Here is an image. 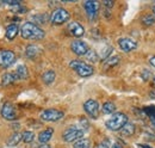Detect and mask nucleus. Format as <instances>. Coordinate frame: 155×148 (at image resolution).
<instances>
[{
	"mask_svg": "<svg viewBox=\"0 0 155 148\" xmlns=\"http://www.w3.org/2000/svg\"><path fill=\"white\" fill-rule=\"evenodd\" d=\"M63 140L66 142H77L82 139L84 136V129H80L78 127H71L63 133Z\"/></svg>",
	"mask_w": 155,
	"mask_h": 148,
	"instance_id": "nucleus-5",
	"label": "nucleus"
},
{
	"mask_svg": "<svg viewBox=\"0 0 155 148\" xmlns=\"http://www.w3.org/2000/svg\"><path fill=\"white\" fill-rule=\"evenodd\" d=\"M101 110H103L104 113H106V115H111V113L114 115L115 111H116V105H115L112 102H106V103L103 104Z\"/></svg>",
	"mask_w": 155,
	"mask_h": 148,
	"instance_id": "nucleus-19",
	"label": "nucleus"
},
{
	"mask_svg": "<svg viewBox=\"0 0 155 148\" xmlns=\"http://www.w3.org/2000/svg\"><path fill=\"white\" fill-rule=\"evenodd\" d=\"M118 45H119V48H120L124 53L133 52V50H135L136 48H137V43H136L134 39L128 38V37L119 38V39H118Z\"/></svg>",
	"mask_w": 155,
	"mask_h": 148,
	"instance_id": "nucleus-12",
	"label": "nucleus"
},
{
	"mask_svg": "<svg viewBox=\"0 0 155 148\" xmlns=\"http://www.w3.org/2000/svg\"><path fill=\"white\" fill-rule=\"evenodd\" d=\"M62 117H63V112L56 109H47V110L42 111L41 113V118L47 122H56Z\"/></svg>",
	"mask_w": 155,
	"mask_h": 148,
	"instance_id": "nucleus-7",
	"label": "nucleus"
},
{
	"mask_svg": "<svg viewBox=\"0 0 155 148\" xmlns=\"http://www.w3.org/2000/svg\"><path fill=\"white\" fill-rule=\"evenodd\" d=\"M73 148H91V141L88 139H81L74 142Z\"/></svg>",
	"mask_w": 155,
	"mask_h": 148,
	"instance_id": "nucleus-23",
	"label": "nucleus"
},
{
	"mask_svg": "<svg viewBox=\"0 0 155 148\" xmlns=\"http://www.w3.org/2000/svg\"><path fill=\"white\" fill-rule=\"evenodd\" d=\"M20 35L24 39H31V41H39L45 36L44 31L39 28L37 24L26 22L20 28Z\"/></svg>",
	"mask_w": 155,
	"mask_h": 148,
	"instance_id": "nucleus-1",
	"label": "nucleus"
},
{
	"mask_svg": "<svg viewBox=\"0 0 155 148\" xmlns=\"http://www.w3.org/2000/svg\"><path fill=\"white\" fill-rule=\"evenodd\" d=\"M1 116L7 119V121H15L18 116H17V111L15 109V106L10 103H5L1 106Z\"/></svg>",
	"mask_w": 155,
	"mask_h": 148,
	"instance_id": "nucleus-11",
	"label": "nucleus"
},
{
	"mask_svg": "<svg viewBox=\"0 0 155 148\" xmlns=\"http://www.w3.org/2000/svg\"><path fill=\"white\" fill-rule=\"evenodd\" d=\"M38 47H36V45H34V44H30V45H28L26 47V50H25V54L28 57H30V59H34L35 56L38 54Z\"/></svg>",
	"mask_w": 155,
	"mask_h": 148,
	"instance_id": "nucleus-21",
	"label": "nucleus"
},
{
	"mask_svg": "<svg viewBox=\"0 0 155 148\" xmlns=\"http://www.w3.org/2000/svg\"><path fill=\"white\" fill-rule=\"evenodd\" d=\"M20 140H23V134H19V133H15L7 141V145L8 146H17L20 142Z\"/></svg>",
	"mask_w": 155,
	"mask_h": 148,
	"instance_id": "nucleus-20",
	"label": "nucleus"
},
{
	"mask_svg": "<svg viewBox=\"0 0 155 148\" xmlns=\"http://www.w3.org/2000/svg\"><path fill=\"white\" fill-rule=\"evenodd\" d=\"M18 31H20V29L18 28L17 24H10L7 28H6V38L12 41L15 37L17 36Z\"/></svg>",
	"mask_w": 155,
	"mask_h": 148,
	"instance_id": "nucleus-15",
	"label": "nucleus"
},
{
	"mask_svg": "<svg viewBox=\"0 0 155 148\" xmlns=\"http://www.w3.org/2000/svg\"><path fill=\"white\" fill-rule=\"evenodd\" d=\"M55 76H56V74H55L54 71H47L45 73H43V75H42V80L44 81V84L50 85L51 82H54Z\"/></svg>",
	"mask_w": 155,
	"mask_h": 148,
	"instance_id": "nucleus-18",
	"label": "nucleus"
},
{
	"mask_svg": "<svg viewBox=\"0 0 155 148\" xmlns=\"http://www.w3.org/2000/svg\"><path fill=\"white\" fill-rule=\"evenodd\" d=\"M103 4H104V6H106V7H109V8H111L112 6H114V1H111V0H105V1H103Z\"/></svg>",
	"mask_w": 155,
	"mask_h": 148,
	"instance_id": "nucleus-30",
	"label": "nucleus"
},
{
	"mask_svg": "<svg viewBox=\"0 0 155 148\" xmlns=\"http://www.w3.org/2000/svg\"><path fill=\"white\" fill-rule=\"evenodd\" d=\"M68 31H69V34L71 35H73L74 37H81L84 36V34H85V29H84V26L80 24V23H78V22H71L69 24H68Z\"/></svg>",
	"mask_w": 155,
	"mask_h": 148,
	"instance_id": "nucleus-13",
	"label": "nucleus"
},
{
	"mask_svg": "<svg viewBox=\"0 0 155 148\" xmlns=\"http://www.w3.org/2000/svg\"><path fill=\"white\" fill-rule=\"evenodd\" d=\"M53 134H54V129L53 128H47V129L42 130L38 135L39 142L41 143H47L53 137Z\"/></svg>",
	"mask_w": 155,
	"mask_h": 148,
	"instance_id": "nucleus-14",
	"label": "nucleus"
},
{
	"mask_svg": "<svg viewBox=\"0 0 155 148\" xmlns=\"http://www.w3.org/2000/svg\"><path fill=\"white\" fill-rule=\"evenodd\" d=\"M84 110H85V112H86L91 118L96 119V118H98V116H99L100 106H99L97 100H94V99H88V100H86V102L84 103Z\"/></svg>",
	"mask_w": 155,
	"mask_h": 148,
	"instance_id": "nucleus-6",
	"label": "nucleus"
},
{
	"mask_svg": "<svg viewBox=\"0 0 155 148\" xmlns=\"http://www.w3.org/2000/svg\"><path fill=\"white\" fill-rule=\"evenodd\" d=\"M84 7H85V11L87 13V17L91 20H96V18L98 17V13H99V2L88 0V1H85Z\"/></svg>",
	"mask_w": 155,
	"mask_h": 148,
	"instance_id": "nucleus-8",
	"label": "nucleus"
},
{
	"mask_svg": "<svg viewBox=\"0 0 155 148\" xmlns=\"http://www.w3.org/2000/svg\"><path fill=\"white\" fill-rule=\"evenodd\" d=\"M119 57L118 56H114V57H109L107 60H105V66L106 67H114L115 65L118 63Z\"/></svg>",
	"mask_w": 155,
	"mask_h": 148,
	"instance_id": "nucleus-27",
	"label": "nucleus"
},
{
	"mask_svg": "<svg viewBox=\"0 0 155 148\" xmlns=\"http://www.w3.org/2000/svg\"><path fill=\"white\" fill-rule=\"evenodd\" d=\"M71 49H72V52H73L74 54H77L78 56H85L88 53V50H90L88 45H87L84 41H81V39H75V41H73L72 44H71Z\"/></svg>",
	"mask_w": 155,
	"mask_h": 148,
	"instance_id": "nucleus-9",
	"label": "nucleus"
},
{
	"mask_svg": "<svg viewBox=\"0 0 155 148\" xmlns=\"http://www.w3.org/2000/svg\"><path fill=\"white\" fill-rule=\"evenodd\" d=\"M16 60V55L11 50H1L0 52V67H8L11 66Z\"/></svg>",
	"mask_w": 155,
	"mask_h": 148,
	"instance_id": "nucleus-10",
	"label": "nucleus"
},
{
	"mask_svg": "<svg viewBox=\"0 0 155 148\" xmlns=\"http://www.w3.org/2000/svg\"><path fill=\"white\" fill-rule=\"evenodd\" d=\"M96 148H110V142H109V140H104V141L100 142Z\"/></svg>",
	"mask_w": 155,
	"mask_h": 148,
	"instance_id": "nucleus-29",
	"label": "nucleus"
},
{
	"mask_svg": "<svg viewBox=\"0 0 155 148\" xmlns=\"http://www.w3.org/2000/svg\"><path fill=\"white\" fill-rule=\"evenodd\" d=\"M71 18V15L69 12L63 8V7H58L53 11L51 16H50V22L53 24H56V25H60V24H63L66 23L67 20H69Z\"/></svg>",
	"mask_w": 155,
	"mask_h": 148,
	"instance_id": "nucleus-4",
	"label": "nucleus"
},
{
	"mask_svg": "<svg viewBox=\"0 0 155 148\" xmlns=\"http://www.w3.org/2000/svg\"><path fill=\"white\" fill-rule=\"evenodd\" d=\"M69 67L78 73V75H80L81 78H87V76H91L92 74L94 73V69L91 65L81 61V60H73L69 62Z\"/></svg>",
	"mask_w": 155,
	"mask_h": 148,
	"instance_id": "nucleus-3",
	"label": "nucleus"
},
{
	"mask_svg": "<svg viewBox=\"0 0 155 148\" xmlns=\"http://www.w3.org/2000/svg\"><path fill=\"white\" fill-rule=\"evenodd\" d=\"M149 63H150V65H152V66L155 68V55L149 57Z\"/></svg>",
	"mask_w": 155,
	"mask_h": 148,
	"instance_id": "nucleus-31",
	"label": "nucleus"
},
{
	"mask_svg": "<svg viewBox=\"0 0 155 148\" xmlns=\"http://www.w3.org/2000/svg\"><path fill=\"white\" fill-rule=\"evenodd\" d=\"M128 116L124 113V112H115L106 122H105V126L106 128L112 131H116V130H120L127 123H128Z\"/></svg>",
	"mask_w": 155,
	"mask_h": 148,
	"instance_id": "nucleus-2",
	"label": "nucleus"
},
{
	"mask_svg": "<svg viewBox=\"0 0 155 148\" xmlns=\"http://www.w3.org/2000/svg\"><path fill=\"white\" fill-rule=\"evenodd\" d=\"M38 148H51L48 143H42V145H39Z\"/></svg>",
	"mask_w": 155,
	"mask_h": 148,
	"instance_id": "nucleus-33",
	"label": "nucleus"
},
{
	"mask_svg": "<svg viewBox=\"0 0 155 148\" xmlns=\"http://www.w3.org/2000/svg\"><path fill=\"white\" fill-rule=\"evenodd\" d=\"M34 139H35V134H34L32 131L26 130V131L23 133V141H24L25 143H30V142H32Z\"/></svg>",
	"mask_w": 155,
	"mask_h": 148,
	"instance_id": "nucleus-25",
	"label": "nucleus"
},
{
	"mask_svg": "<svg viewBox=\"0 0 155 148\" xmlns=\"http://www.w3.org/2000/svg\"><path fill=\"white\" fill-rule=\"evenodd\" d=\"M142 23H143L144 25H147V26H152L155 23V16L154 15H149V13L144 15V16L142 17Z\"/></svg>",
	"mask_w": 155,
	"mask_h": 148,
	"instance_id": "nucleus-24",
	"label": "nucleus"
},
{
	"mask_svg": "<svg viewBox=\"0 0 155 148\" xmlns=\"http://www.w3.org/2000/svg\"><path fill=\"white\" fill-rule=\"evenodd\" d=\"M153 15H154V16H155V6H154V7H153Z\"/></svg>",
	"mask_w": 155,
	"mask_h": 148,
	"instance_id": "nucleus-34",
	"label": "nucleus"
},
{
	"mask_svg": "<svg viewBox=\"0 0 155 148\" xmlns=\"http://www.w3.org/2000/svg\"><path fill=\"white\" fill-rule=\"evenodd\" d=\"M16 75H17V78L18 79H26L28 76H29V73H28V69H26V67L25 66H23V65H20L17 67V69H16Z\"/></svg>",
	"mask_w": 155,
	"mask_h": 148,
	"instance_id": "nucleus-22",
	"label": "nucleus"
},
{
	"mask_svg": "<svg viewBox=\"0 0 155 148\" xmlns=\"http://www.w3.org/2000/svg\"><path fill=\"white\" fill-rule=\"evenodd\" d=\"M147 111H148V115H149V118H150L152 124L155 127V108L154 106H149V109Z\"/></svg>",
	"mask_w": 155,
	"mask_h": 148,
	"instance_id": "nucleus-28",
	"label": "nucleus"
},
{
	"mask_svg": "<svg viewBox=\"0 0 155 148\" xmlns=\"http://www.w3.org/2000/svg\"><path fill=\"white\" fill-rule=\"evenodd\" d=\"M85 56L87 57V60H88L90 62H97L98 59H99L98 54L94 52V50H92V49H90V50H88V53H87Z\"/></svg>",
	"mask_w": 155,
	"mask_h": 148,
	"instance_id": "nucleus-26",
	"label": "nucleus"
},
{
	"mask_svg": "<svg viewBox=\"0 0 155 148\" xmlns=\"http://www.w3.org/2000/svg\"><path fill=\"white\" fill-rule=\"evenodd\" d=\"M120 134L123 136H133L135 134V124L131 123V122H128L122 129H120Z\"/></svg>",
	"mask_w": 155,
	"mask_h": 148,
	"instance_id": "nucleus-16",
	"label": "nucleus"
},
{
	"mask_svg": "<svg viewBox=\"0 0 155 148\" xmlns=\"http://www.w3.org/2000/svg\"><path fill=\"white\" fill-rule=\"evenodd\" d=\"M17 79H18V78H17L16 73H5L1 76V82H2L4 86H7V85L15 82Z\"/></svg>",
	"mask_w": 155,
	"mask_h": 148,
	"instance_id": "nucleus-17",
	"label": "nucleus"
},
{
	"mask_svg": "<svg viewBox=\"0 0 155 148\" xmlns=\"http://www.w3.org/2000/svg\"><path fill=\"white\" fill-rule=\"evenodd\" d=\"M153 82H154V85H155V76H154V79H153Z\"/></svg>",
	"mask_w": 155,
	"mask_h": 148,
	"instance_id": "nucleus-35",
	"label": "nucleus"
},
{
	"mask_svg": "<svg viewBox=\"0 0 155 148\" xmlns=\"http://www.w3.org/2000/svg\"><path fill=\"white\" fill-rule=\"evenodd\" d=\"M111 148H123V146H122L120 143L116 142V143H114V145H112V147H111Z\"/></svg>",
	"mask_w": 155,
	"mask_h": 148,
	"instance_id": "nucleus-32",
	"label": "nucleus"
}]
</instances>
